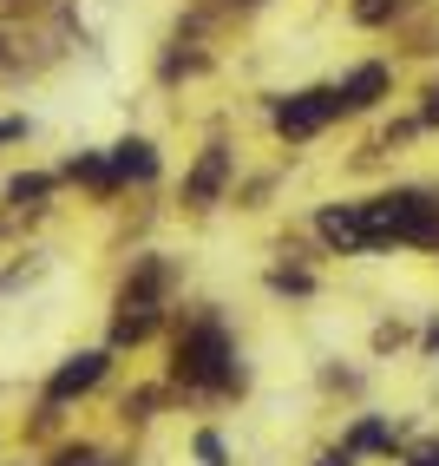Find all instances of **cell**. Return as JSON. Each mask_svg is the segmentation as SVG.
Segmentation results:
<instances>
[{
  "instance_id": "cell-1",
  "label": "cell",
  "mask_w": 439,
  "mask_h": 466,
  "mask_svg": "<svg viewBox=\"0 0 439 466\" xmlns=\"http://www.w3.org/2000/svg\"><path fill=\"white\" fill-rule=\"evenodd\" d=\"M177 381H197V388H236V349L216 316H197L191 329L177 335Z\"/></svg>"
},
{
  "instance_id": "cell-2",
  "label": "cell",
  "mask_w": 439,
  "mask_h": 466,
  "mask_svg": "<svg viewBox=\"0 0 439 466\" xmlns=\"http://www.w3.org/2000/svg\"><path fill=\"white\" fill-rule=\"evenodd\" d=\"M361 217H367V243H439V198L387 191L361 204Z\"/></svg>"
},
{
  "instance_id": "cell-3",
  "label": "cell",
  "mask_w": 439,
  "mask_h": 466,
  "mask_svg": "<svg viewBox=\"0 0 439 466\" xmlns=\"http://www.w3.org/2000/svg\"><path fill=\"white\" fill-rule=\"evenodd\" d=\"M334 112H341V92H328V86L295 92V99H282V106H275V132H282V138H315Z\"/></svg>"
},
{
  "instance_id": "cell-4",
  "label": "cell",
  "mask_w": 439,
  "mask_h": 466,
  "mask_svg": "<svg viewBox=\"0 0 439 466\" xmlns=\"http://www.w3.org/2000/svg\"><path fill=\"white\" fill-rule=\"evenodd\" d=\"M105 368H112L105 349H85V355H73V361H59L53 381H46V400H73V394H85V388H99Z\"/></svg>"
},
{
  "instance_id": "cell-5",
  "label": "cell",
  "mask_w": 439,
  "mask_h": 466,
  "mask_svg": "<svg viewBox=\"0 0 439 466\" xmlns=\"http://www.w3.org/2000/svg\"><path fill=\"white\" fill-rule=\"evenodd\" d=\"M224 184H230V151H224V145H210L204 158H197V171L184 177V204H191V210H210Z\"/></svg>"
},
{
  "instance_id": "cell-6",
  "label": "cell",
  "mask_w": 439,
  "mask_h": 466,
  "mask_svg": "<svg viewBox=\"0 0 439 466\" xmlns=\"http://www.w3.org/2000/svg\"><path fill=\"white\" fill-rule=\"evenodd\" d=\"M315 230L334 243V250H374V243H367V217H361V204H328V210L315 217Z\"/></svg>"
},
{
  "instance_id": "cell-7",
  "label": "cell",
  "mask_w": 439,
  "mask_h": 466,
  "mask_svg": "<svg viewBox=\"0 0 439 466\" xmlns=\"http://www.w3.org/2000/svg\"><path fill=\"white\" fill-rule=\"evenodd\" d=\"M381 92H387V66H374V59H367V66H354L348 79H341V112H367Z\"/></svg>"
},
{
  "instance_id": "cell-8",
  "label": "cell",
  "mask_w": 439,
  "mask_h": 466,
  "mask_svg": "<svg viewBox=\"0 0 439 466\" xmlns=\"http://www.w3.org/2000/svg\"><path fill=\"white\" fill-rule=\"evenodd\" d=\"M66 177H73V184H92L99 198H112L118 184H125V177H118V165H112V158H99V151H79V158H66Z\"/></svg>"
},
{
  "instance_id": "cell-9",
  "label": "cell",
  "mask_w": 439,
  "mask_h": 466,
  "mask_svg": "<svg viewBox=\"0 0 439 466\" xmlns=\"http://www.w3.org/2000/svg\"><path fill=\"white\" fill-rule=\"evenodd\" d=\"M112 165H118V177L125 184H151L158 177V151H151V138H125V145H112Z\"/></svg>"
},
{
  "instance_id": "cell-10",
  "label": "cell",
  "mask_w": 439,
  "mask_h": 466,
  "mask_svg": "<svg viewBox=\"0 0 439 466\" xmlns=\"http://www.w3.org/2000/svg\"><path fill=\"white\" fill-rule=\"evenodd\" d=\"M151 329H158V309H118L112 316V341L125 349V341H145Z\"/></svg>"
},
{
  "instance_id": "cell-11",
  "label": "cell",
  "mask_w": 439,
  "mask_h": 466,
  "mask_svg": "<svg viewBox=\"0 0 439 466\" xmlns=\"http://www.w3.org/2000/svg\"><path fill=\"white\" fill-rule=\"evenodd\" d=\"M46 191H53V177H14V184H7V204L34 210V204H46Z\"/></svg>"
},
{
  "instance_id": "cell-12",
  "label": "cell",
  "mask_w": 439,
  "mask_h": 466,
  "mask_svg": "<svg viewBox=\"0 0 439 466\" xmlns=\"http://www.w3.org/2000/svg\"><path fill=\"white\" fill-rule=\"evenodd\" d=\"M367 447H387V427H381V420H361V427H354L348 453H367Z\"/></svg>"
},
{
  "instance_id": "cell-13",
  "label": "cell",
  "mask_w": 439,
  "mask_h": 466,
  "mask_svg": "<svg viewBox=\"0 0 439 466\" xmlns=\"http://www.w3.org/2000/svg\"><path fill=\"white\" fill-rule=\"evenodd\" d=\"M387 14H394V0H354V20H367V26L387 20Z\"/></svg>"
},
{
  "instance_id": "cell-14",
  "label": "cell",
  "mask_w": 439,
  "mask_h": 466,
  "mask_svg": "<svg viewBox=\"0 0 439 466\" xmlns=\"http://www.w3.org/2000/svg\"><path fill=\"white\" fill-rule=\"evenodd\" d=\"M197 460L204 466H224V441H216V433H197Z\"/></svg>"
},
{
  "instance_id": "cell-15",
  "label": "cell",
  "mask_w": 439,
  "mask_h": 466,
  "mask_svg": "<svg viewBox=\"0 0 439 466\" xmlns=\"http://www.w3.org/2000/svg\"><path fill=\"white\" fill-rule=\"evenodd\" d=\"M14 138H26V118H0V145H14Z\"/></svg>"
},
{
  "instance_id": "cell-16",
  "label": "cell",
  "mask_w": 439,
  "mask_h": 466,
  "mask_svg": "<svg viewBox=\"0 0 439 466\" xmlns=\"http://www.w3.org/2000/svg\"><path fill=\"white\" fill-rule=\"evenodd\" d=\"M315 466H354V453H348V447H341V453H322Z\"/></svg>"
},
{
  "instance_id": "cell-17",
  "label": "cell",
  "mask_w": 439,
  "mask_h": 466,
  "mask_svg": "<svg viewBox=\"0 0 439 466\" xmlns=\"http://www.w3.org/2000/svg\"><path fill=\"white\" fill-rule=\"evenodd\" d=\"M414 466H439V447H420V453H414Z\"/></svg>"
},
{
  "instance_id": "cell-18",
  "label": "cell",
  "mask_w": 439,
  "mask_h": 466,
  "mask_svg": "<svg viewBox=\"0 0 439 466\" xmlns=\"http://www.w3.org/2000/svg\"><path fill=\"white\" fill-rule=\"evenodd\" d=\"M426 118H433V126H439V86L426 92Z\"/></svg>"
},
{
  "instance_id": "cell-19",
  "label": "cell",
  "mask_w": 439,
  "mask_h": 466,
  "mask_svg": "<svg viewBox=\"0 0 439 466\" xmlns=\"http://www.w3.org/2000/svg\"><path fill=\"white\" fill-rule=\"evenodd\" d=\"M0 66H7V53H0Z\"/></svg>"
}]
</instances>
